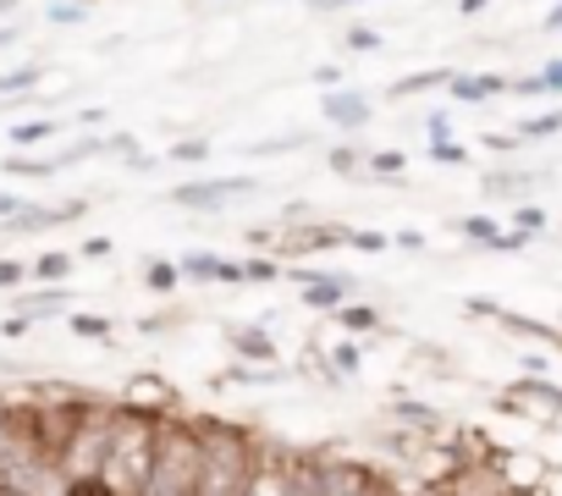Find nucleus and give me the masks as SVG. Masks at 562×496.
I'll return each instance as SVG.
<instances>
[{
  "instance_id": "1",
  "label": "nucleus",
  "mask_w": 562,
  "mask_h": 496,
  "mask_svg": "<svg viewBox=\"0 0 562 496\" xmlns=\"http://www.w3.org/2000/svg\"><path fill=\"white\" fill-rule=\"evenodd\" d=\"M160 419L144 408H122L116 430H111V458H105V480L116 485V496H144L160 463Z\"/></svg>"
},
{
  "instance_id": "2",
  "label": "nucleus",
  "mask_w": 562,
  "mask_h": 496,
  "mask_svg": "<svg viewBox=\"0 0 562 496\" xmlns=\"http://www.w3.org/2000/svg\"><path fill=\"white\" fill-rule=\"evenodd\" d=\"M199 436H204V485H199V496H248V485L259 474V452H254L248 430L204 419Z\"/></svg>"
},
{
  "instance_id": "3",
  "label": "nucleus",
  "mask_w": 562,
  "mask_h": 496,
  "mask_svg": "<svg viewBox=\"0 0 562 496\" xmlns=\"http://www.w3.org/2000/svg\"><path fill=\"white\" fill-rule=\"evenodd\" d=\"M199 485H204V436L193 425H166L160 463L144 496H199Z\"/></svg>"
},
{
  "instance_id": "4",
  "label": "nucleus",
  "mask_w": 562,
  "mask_h": 496,
  "mask_svg": "<svg viewBox=\"0 0 562 496\" xmlns=\"http://www.w3.org/2000/svg\"><path fill=\"white\" fill-rule=\"evenodd\" d=\"M111 430H116V414L78 419V430H72V436H67V447H61V469H67V480L105 474V458H111Z\"/></svg>"
},
{
  "instance_id": "5",
  "label": "nucleus",
  "mask_w": 562,
  "mask_h": 496,
  "mask_svg": "<svg viewBox=\"0 0 562 496\" xmlns=\"http://www.w3.org/2000/svg\"><path fill=\"white\" fill-rule=\"evenodd\" d=\"M259 182L254 177H215V182H182V188H171V204H182V210H226L232 199H248Z\"/></svg>"
},
{
  "instance_id": "6",
  "label": "nucleus",
  "mask_w": 562,
  "mask_h": 496,
  "mask_svg": "<svg viewBox=\"0 0 562 496\" xmlns=\"http://www.w3.org/2000/svg\"><path fill=\"white\" fill-rule=\"evenodd\" d=\"M299 469H304V463H281V458H259V474H254L248 496H299Z\"/></svg>"
},
{
  "instance_id": "7",
  "label": "nucleus",
  "mask_w": 562,
  "mask_h": 496,
  "mask_svg": "<svg viewBox=\"0 0 562 496\" xmlns=\"http://www.w3.org/2000/svg\"><path fill=\"white\" fill-rule=\"evenodd\" d=\"M0 496H34V469H29V452L0 447Z\"/></svg>"
},
{
  "instance_id": "8",
  "label": "nucleus",
  "mask_w": 562,
  "mask_h": 496,
  "mask_svg": "<svg viewBox=\"0 0 562 496\" xmlns=\"http://www.w3.org/2000/svg\"><path fill=\"white\" fill-rule=\"evenodd\" d=\"M326 116H331L337 127L359 133V127H370V100H364V94H353V89H348V94H337V89H331V94H326Z\"/></svg>"
},
{
  "instance_id": "9",
  "label": "nucleus",
  "mask_w": 562,
  "mask_h": 496,
  "mask_svg": "<svg viewBox=\"0 0 562 496\" xmlns=\"http://www.w3.org/2000/svg\"><path fill=\"white\" fill-rule=\"evenodd\" d=\"M348 293H353V282L315 277V282H310V293H304V304H310V309H348Z\"/></svg>"
},
{
  "instance_id": "10",
  "label": "nucleus",
  "mask_w": 562,
  "mask_h": 496,
  "mask_svg": "<svg viewBox=\"0 0 562 496\" xmlns=\"http://www.w3.org/2000/svg\"><path fill=\"white\" fill-rule=\"evenodd\" d=\"M182 271H188V277H204V282H243V277H248L243 266H226V260H210V255H193Z\"/></svg>"
},
{
  "instance_id": "11",
  "label": "nucleus",
  "mask_w": 562,
  "mask_h": 496,
  "mask_svg": "<svg viewBox=\"0 0 562 496\" xmlns=\"http://www.w3.org/2000/svg\"><path fill=\"white\" fill-rule=\"evenodd\" d=\"M237 353H243V359H259L265 370H276V342L259 337V331H237Z\"/></svg>"
},
{
  "instance_id": "12",
  "label": "nucleus",
  "mask_w": 562,
  "mask_h": 496,
  "mask_svg": "<svg viewBox=\"0 0 562 496\" xmlns=\"http://www.w3.org/2000/svg\"><path fill=\"white\" fill-rule=\"evenodd\" d=\"M392 414H397V419H414L419 430H436V425H441V414H436V408H425V403H408V397H403V403H392Z\"/></svg>"
},
{
  "instance_id": "13",
  "label": "nucleus",
  "mask_w": 562,
  "mask_h": 496,
  "mask_svg": "<svg viewBox=\"0 0 562 496\" xmlns=\"http://www.w3.org/2000/svg\"><path fill=\"white\" fill-rule=\"evenodd\" d=\"M12 177H56L61 171V160H0Z\"/></svg>"
},
{
  "instance_id": "14",
  "label": "nucleus",
  "mask_w": 562,
  "mask_h": 496,
  "mask_svg": "<svg viewBox=\"0 0 562 496\" xmlns=\"http://www.w3.org/2000/svg\"><path fill=\"white\" fill-rule=\"evenodd\" d=\"M67 496H116V485L105 474H89V480H67Z\"/></svg>"
},
{
  "instance_id": "15",
  "label": "nucleus",
  "mask_w": 562,
  "mask_h": 496,
  "mask_svg": "<svg viewBox=\"0 0 562 496\" xmlns=\"http://www.w3.org/2000/svg\"><path fill=\"white\" fill-rule=\"evenodd\" d=\"M436 83H447V72H414V78H403V83H392V94L403 100V94H419V89H436Z\"/></svg>"
},
{
  "instance_id": "16",
  "label": "nucleus",
  "mask_w": 562,
  "mask_h": 496,
  "mask_svg": "<svg viewBox=\"0 0 562 496\" xmlns=\"http://www.w3.org/2000/svg\"><path fill=\"white\" fill-rule=\"evenodd\" d=\"M56 127H61V122L45 116V122H23V127H12V138H18V144H40V138H50Z\"/></svg>"
},
{
  "instance_id": "17",
  "label": "nucleus",
  "mask_w": 562,
  "mask_h": 496,
  "mask_svg": "<svg viewBox=\"0 0 562 496\" xmlns=\"http://www.w3.org/2000/svg\"><path fill=\"white\" fill-rule=\"evenodd\" d=\"M40 83V67H23V72H7V78H0V100H7V94H23V89H34Z\"/></svg>"
},
{
  "instance_id": "18",
  "label": "nucleus",
  "mask_w": 562,
  "mask_h": 496,
  "mask_svg": "<svg viewBox=\"0 0 562 496\" xmlns=\"http://www.w3.org/2000/svg\"><path fill=\"white\" fill-rule=\"evenodd\" d=\"M452 89H458V94H463V100H485V94H496V89H502V83H496V78H458V83H452Z\"/></svg>"
},
{
  "instance_id": "19",
  "label": "nucleus",
  "mask_w": 562,
  "mask_h": 496,
  "mask_svg": "<svg viewBox=\"0 0 562 496\" xmlns=\"http://www.w3.org/2000/svg\"><path fill=\"white\" fill-rule=\"evenodd\" d=\"M518 392H529L535 403H546V408L562 414V392H557V386H546V381H518Z\"/></svg>"
},
{
  "instance_id": "20",
  "label": "nucleus",
  "mask_w": 562,
  "mask_h": 496,
  "mask_svg": "<svg viewBox=\"0 0 562 496\" xmlns=\"http://www.w3.org/2000/svg\"><path fill=\"white\" fill-rule=\"evenodd\" d=\"M72 331L78 337H111V320L105 315H72Z\"/></svg>"
},
{
  "instance_id": "21",
  "label": "nucleus",
  "mask_w": 562,
  "mask_h": 496,
  "mask_svg": "<svg viewBox=\"0 0 562 496\" xmlns=\"http://www.w3.org/2000/svg\"><path fill=\"white\" fill-rule=\"evenodd\" d=\"M34 271H40V277H45V282H61V277H67V271H72V260H67V255H45V260H40V266H34Z\"/></svg>"
},
{
  "instance_id": "22",
  "label": "nucleus",
  "mask_w": 562,
  "mask_h": 496,
  "mask_svg": "<svg viewBox=\"0 0 562 496\" xmlns=\"http://www.w3.org/2000/svg\"><path fill=\"white\" fill-rule=\"evenodd\" d=\"M348 243L364 248V255H381V248H392V237H381V232H348Z\"/></svg>"
},
{
  "instance_id": "23",
  "label": "nucleus",
  "mask_w": 562,
  "mask_h": 496,
  "mask_svg": "<svg viewBox=\"0 0 562 496\" xmlns=\"http://www.w3.org/2000/svg\"><path fill=\"white\" fill-rule=\"evenodd\" d=\"M177 277H182L177 266H149V288H155V293H171V288H177Z\"/></svg>"
},
{
  "instance_id": "24",
  "label": "nucleus",
  "mask_w": 562,
  "mask_h": 496,
  "mask_svg": "<svg viewBox=\"0 0 562 496\" xmlns=\"http://www.w3.org/2000/svg\"><path fill=\"white\" fill-rule=\"evenodd\" d=\"M67 304V293H40V298H23V309L29 315H50V309H61Z\"/></svg>"
},
{
  "instance_id": "25",
  "label": "nucleus",
  "mask_w": 562,
  "mask_h": 496,
  "mask_svg": "<svg viewBox=\"0 0 562 496\" xmlns=\"http://www.w3.org/2000/svg\"><path fill=\"white\" fill-rule=\"evenodd\" d=\"M430 160H441V166H463V149L447 138V144H430Z\"/></svg>"
},
{
  "instance_id": "26",
  "label": "nucleus",
  "mask_w": 562,
  "mask_h": 496,
  "mask_svg": "<svg viewBox=\"0 0 562 496\" xmlns=\"http://www.w3.org/2000/svg\"><path fill=\"white\" fill-rule=\"evenodd\" d=\"M370 171H375V177H397V171H403V155H397V149H386V155H375V166H370Z\"/></svg>"
},
{
  "instance_id": "27",
  "label": "nucleus",
  "mask_w": 562,
  "mask_h": 496,
  "mask_svg": "<svg viewBox=\"0 0 562 496\" xmlns=\"http://www.w3.org/2000/svg\"><path fill=\"white\" fill-rule=\"evenodd\" d=\"M342 326L348 331H370L375 326V309H342Z\"/></svg>"
},
{
  "instance_id": "28",
  "label": "nucleus",
  "mask_w": 562,
  "mask_h": 496,
  "mask_svg": "<svg viewBox=\"0 0 562 496\" xmlns=\"http://www.w3.org/2000/svg\"><path fill=\"white\" fill-rule=\"evenodd\" d=\"M425 133H430V144H447V133H452V122L436 111V116H425Z\"/></svg>"
},
{
  "instance_id": "29",
  "label": "nucleus",
  "mask_w": 562,
  "mask_h": 496,
  "mask_svg": "<svg viewBox=\"0 0 562 496\" xmlns=\"http://www.w3.org/2000/svg\"><path fill=\"white\" fill-rule=\"evenodd\" d=\"M557 127H562V116H540V122H524V138H546Z\"/></svg>"
},
{
  "instance_id": "30",
  "label": "nucleus",
  "mask_w": 562,
  "mask_h": 496,
  "mask_svg": "<svg viewBox=\"0 0 562 496\" xmlns=\"http://www.w3.org/2000/svg\"><path fill=\"white\" fill-rule=\"evenodd\" d=\"M204 155H210V144H199V138L193 144H171V160H204Z\"/></svg>"
},
{
  "instance_id": "31",
  "label": "nucleus",
  "mask_w": 562,
  "mask_h": 496,
  "mask_svg": "<svg viewBox=\"0 0 562 496\" xmlns=\"http://www.w3.org/2000/svg\"><path fill=\"white\" fill-rule=\"evenodd\" d=\"M50 23H83V0H78V7H72V0H67V7H50Z\"/></svg>"
},
{
  "instance_id": "32",
  "label": "nucleus",
  "mask_w": 562,
  "mask_h": 496,
  "mask_svg": "<svg viewBox=\"0 0 562 496\" xmlns=\"http://www.w3.org/2000/svg\"><path fill=\"white\" fill-rule=\"evenodd\" d=\"M18 282H23V266H18V260H0V293L18 288Z\"/></svg>"
},
{
  "instance_id": "33",
  "label": "nucleus",
  "mask_w": 562,
  "mask_h": 496,
  "mask_svg": "<svg viewBox=\"0 0 562 496\" xmlns=\"http://www.w3.org/2000/svg\"><path fill=\"white\" fill-rule=\"evenodd\" d=\"M111 255V237H89L83 243V260H105Z\"/></svg>"
},
{
  "instance_id": "34",
  "label": "nucleus",
  "mask_w": 562,
  "mask_h": 496,
  "mask_svg": "<svg viewBox=\"0 0 562 496\" xmlns=\"http://www.w3.org/2000/svg\"><path fill=\"white\" fill-rule=\"evenodd\" d=\"M348 45H353V50H375V45H381V34H370V29H353V34H348Z\"/></svg>"
},
{
  "instance_id": "35",
  "label": "nucleus",
  "mask_w": 562,
  "mask_h": 496,
  "mask_svg": "<svg viewBox=\"0 0 562 496\" xmlns=\"http://www.w3.org/2000/svg\"><path fill=\"white\" fill-rule=\"evenodd\" d=\"M337 370H342V375H353V370H359V348H348V342H342V348H337Z\"/></svg>"
},
{
  "instance_id": "36",
  "label": "nucleus",
  "mask_w": 562,
  "mask_h": 496,
  "mask_svg": "<svg viewBox=\"0 0 562 496\" xmlns=\"http://www.w3.org/2000/svg\"><path fill=\"white\" fill-rule=\"evenodd\" d=\"M29 204L18 199V193H0V221H12V215H23Z\"/></svg>"
},
{
  "instance_id": "37",
  "label": "nucleus",
  "mask_w": 562,
  "mask_h": 496,
  "mask_svg": "<svg viewBox=\"0 0 562 496\" xmlns=\"http://www.w3.org/2000/svg\"><path fill=\"white\" fill-rule=\"evenodd\" d=\"M331 171H359V155H353V149H337V155H331Z\"/></svg>"
},
{
  "instance_id": "38",
  "label": "nucleus",
  "mask_w": 562,
  "mask_h": 496,
  "mask_svg": "<svg viewBox=\"0 0 562 496\" xmlns=\"http://www.w3.org/2000/svg\"><path fill=\"white\" fill-rule=\"evenodd\" d=\"M513 221H518L524 232H535V226H540V210H529V204H518V210H513Z\"/></svg>"
},
{
  "instance_id": "39",
  "label": "nucleus",
  "mask_w": 562,
  "mask_h": 496,
  "mask_svg": "<svg viewBox=\"0 0 562 496\" xmlns=\"http://www.w3.org/2000/svg\"><path fill=\"white\" fill-rule=\"evenodd\" d=\"M546 89H557V94H562V61H551V67H546Z\"/></svg>"
},
{
  "instance_id": "40",
  "label": "nucleus",
  "mask_w": 562,
  "mask_h": 496,
  "mask_svg": "<svg viewBox=\"0 0 562 496\" xmlns=\"http://www.w3.org/2000/svg\"><path fill=\"white\" fill-rule=\"evenodd\" d=\"M18 34H23V29H0V50H7V45H18Z\"/></svg>"
},
{
  "instance_id": "41",
  "label": "nucleus",
  "mask_w": 562,
  "mask_h": 496,
  "mask_svg": "<svg viewBox=\"0 0 562 496\" xmlns=\"http://www.w3.org/2000/svg\"><path fill=\"white\" fill-rule=\"evenodd\" d=\"M546 29H551V34H557V29H562V7H557V12H551V18H546Z\"/></svg>"
},
{
  "instance_id": "42",
  "label": "nucleus",
  "mask_w": 562,
  "mask_h": 496,
  "mask_svg": "<svg viewBox=\"0 0 562 496\" xmlns=\"http://www.w3.org/2000/svg\"><path fill=\"white\" fill-rule=\"evenodd\" d=\"M12 7H23V0H0V18H7V12H12Z\"/></svg>"
},
{
  "instance_id": "43",
  "label": "nucleus",
  "mask_w": 562,
  "mask_h": 496,
  "mask_svg": "<svg viewBox=\"0 0 562 496\" xmlns=\"http://www.w3.org/2000/svg\"><path fill=\"white\" fill-rule=\"evenodd\" d=\"M485 7V0H463V12H480Z\"/></svg>"
}]
</instances>
